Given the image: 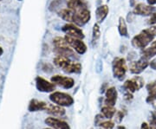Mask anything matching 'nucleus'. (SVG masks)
<instances>
[{"label":"nucleus","instance_id":"3","mask_svg":"<svg viewBox=\"0 0 156 129\" xmlns=\"http://www.w3.org/2000/svg\"><path fill=\"white\" fill-rule=\"evenodd\" d=\"M50 100L53 103L61 107H70L74 103V99L72 96L66 93L58 92V91L56 92L54 91L50 94Z\"/></svg>","mask_w":156,"mask_h":129},{"label":"nucleus","instance_id":"39","mask_svg":"<svg viewBox=\"0 0 156 129\" xmlns=\"http://www.w3.org/2000/svg\"><path fill=\"white\" fill-rule=\"evenodd\" d=\"M151 30V31L154 33V36H156V26H153V27H151V28H149Z\"/></svg>","mask_w":156,"mask_h":129},{"label":"nucleus","instance_id":"31","mask_svg":"<svg viewBox=\"0 0 156 129\" xmlns=\"http://www.w3.org/2000/svg\"><path fill=\"white\" fill-rule=\"evenodd\" d=\"M149 126H150L151 129H156V111L152 113Z\"/></svg>","mask_w":156,"mask_h":129},{"label":"nucleus","instance_id":"9","mask_svg":"<svg viewBox=\"0 0 156 129\" xmlns=\"http://www.w3.org/2000/svg\"><path fill=\"white\" fill-rule=\"evenodd\" d=\"M91 18V13L89 9H86L80 12H75L73 17V23L79 27H82L89 22Z\"/></svg>","mask_w":156,"mask_h":129},{"label":"nucleus","instance_id":"29","mask_svg":"<svg viewBox=\"0 0 156 129\" xmlns=\"http://www.w3.org/2000/svg\"><path fill=\"white\" fill-rule=\"evenodd\" d=\"M99 126L101 129H113L115 127V123L111 120H107L101 122Z\"/></svg>","mask_w":156,"mask_h":129},{"label":"nucleus","instance_id":"11","mask_svg":"<svg viewBox=\"0 0 156 129\" xmlns=\"http://www.w3.org/2000/svg\"><path fill=\"white\" fill-rule=\"evenodd\" d=\"M155 11V7L153 5H147L145 4L140 3L134 6L133 13L140 16H151Z\"/></svg>","mask_w":156,"mask_h":129},{"label":"nucleus","instance_id":"16","mask_svg":"<svg viewBox=\"0 0 156 129\" xmlns=\"http://www.w3.org/2000/svg\"><path fill=\"white\" fill-rule=\"evenodd\" d=\"M54 52L56 53V56H66L69 58H78L76 54V51L73 50L71 47H67V48H62V49H57L54 48Z\"/></svg>","mask_w":156,"mask_h":129},{"label":"nucleus","instance_id":"42","mask_svg":"<svg viewBox=\"0 0 156 129\" xmlns=\"http://www.w3.org/2000/svg\"><path fill=\"white\" fill-rule=\"evenodd\" d=\"M44 129H52V128H44Z\"/></svg>","mask_w":156,"mask_h":129},{"label":"nucleus","instance_id":"10","mask_svg":"<svg viewBox=\"0 0 156 129\" xmlns=\"http://www.w3.org/2000/svg\"><path fill=\"white\" fill-rule=\"evenodd\" d=\"M36 87L38 91L44 93H52L56 89V84L40 76H37L36 78Z\"/></svg>","mask_w":156,"mask_h":129},{"label":"nucleus","instance_id":"35","mask_svg":"<svg viewBox=\"0 0 156 129\" xmlns=\"http://www.w3.org/2000/svg\"><path fill=\"white\" fill-rule=\"evenodd\" d=\"M140 129H151V128H150L149 124H147V122H143V123L141 124V126H140Z\"/></svg>","mask_w":156,"mask_h":129},{"label":"nucleus","instance_id":"40","mask_svg":"<svg viewBox=\"0 0 156 129\" xmlns=\"http://www.w3.org/2000/svg\"><path fill=\"white\" fill-rule=\"evenodd\" d=\"M3 52H4V51H3V49L0 47V56H2V54H3Z\"/></svg>","mask_w":156,"mask_h":129},{"label":"nucleus","instance_id":"6","mask_svg":"<svg viewBox=\"0 0 156 129\" xmlns=\"http://www.w3.org/2000/svg\"><path fill=\"white\" fill-rule=\"evenodd\" d=\"M148 66H149V61L147 59H146L145 57L141 56L137 61L130 62L129 70L134 75H139V74L142 73Z\"/></svg>","mask_w":156,"mask_h":129},{"label":"nucleus","instance_id":"22","mask_svg":"<svg viewBox=\"0 0 156 129\" xmlns=\"http://www.w3.org/2000/svg\"><path fill=\"white\" fill-rule=\"evenodd\" d=\"M53 62H54V64L56 65V67L60 68L62 69H63L69 62H71V59L69 58V57H66V56H56V57L54 58Z\"/></svg>","mask_w":156,"mask_h":129},{"label":"nucleus","instance_id":"34","mask_svg":"<svg viewBox=\"0 0 156 129\" xmlns=\"http://www.w3.org/2000/svg\"><path fill=\"white\" fill-rule=\"evenodd\" d=\"M124 99L128 101H132V100H133V94H132V93H130V92H126L125 96H124Z\"/></svg>","mask_w":156,"mask_h":129},{"label":"nucleus","instance_id":"24","mask_svg":"<svg viewBox=\"0 0 156 129\" xmlns=\"http://www.w3.org/2000/svg\"><path fill=\"white\" fill-rule=\"evenodd\" d=\"M101 114L105 117V119L110 120V119H112L115 115L116 110H115V108L114 107L105 106V107H103L101 108Z\"/></svg>","mask_w":156,"mask_h":129},{"label":"nucleus","instance_id":"5","mask_svg":"<svg viewBox=\"0 0 156 129\" xmlns=\"http://www.w3.org/2000/svg\"><path fill=\"white\" fill-rule=\"evenodd\" d=\"M64 38L68 43V44L72 48L74 51H76L79 55H83L87 51V45L85 44L83 39H79L76 37H73L70 36L65 35Z\"/></svg>","mask_w":156,"mask_h":129},{"label":"nucleus","instance_id":"23","mask_svg":"<svg viewBox=\"0 0 156 129\" xmlns=\"http://www.w3.org/2000/svg\"><path fill=\"white\" fill-rule=\"evenodd\" d=\"M118 31L122 37H128V26H127V22L126 19L123 18L122 17H119V21H118Z\"/></svg>","mask_w":156,"mask_h":129},{"label":"nucleus","instance_id":"4","mask_svg":"<svg viewBox=\"0 0 156 129\" xmlns=\"http://www.w3.org/2000/svg\"><path fill=\"white\" fill-rule=\"evenodd\" d=\"M145 84L144 79L140 76H134L133 78L127 80L124 84H123V89L127 92H130L134 94V92L138 91L140 89H142Z\"/></svg>","mask_w":156,"mask_h":129},{"label":"nucleus","instance_id":"43","mask_svg":"<svg viewBox=\"0 0 156 129\" xmlns=\"http://www.w3.org/2000/svg\"><path fill=\"white\" fill-rule=\"evenodd\" d=\"M18 1H22V0H18Z\"/></svg>","mask_w":156,"mask_h":129},{"label":"nucleus","instance_id":"8","mask_svg":"<svg viewBox=\"0 0 156 129\" xmlns=\"http://www.w3.org/2000/svg\"><path fill=\"white\" fill-rule=\"evenodd\" d=\"M54 84L57 85L59 87H61L62 89H69L74 87L75 85V81L71 77H68V76H63L60 75H56L54 76L51 77L50 80Z\"/></svg>","mask_w":156,"mask_h":129},{"label":"nucleus","instance_id":"7","mask_svg":"<svg viewBox=\"0 0 156 129\" xmlns=\"http://www.w3.org/2000/svg\"><path fill=\"white\" fill-rule=\"evenodd\" d=\"M62 30L66 35L73 37H76L79 39L84 38V34L82 29H80L79 26L76 25L75 23H68L66 24H64L62 28Z\"/></svg>","mask_w":156,"mask_h":129},{"label":"nucleus","instance_id":"33","mask_svg":"<svg viewBox=\"0 0 156 129\" xmlns=\"http://www.w3.org/2000/svg\"><path fill=\"white\" fill-rule=\"evenodd\" d=\"M148 24L150 25H154L156 24V13H153L150 16V18L148 19Z\"/></svg>","mask_w":156,"mask_h":129},{"label":"nucleus","instance_id":"20","mask_svg":"<svg viewBox=\"0 0 156 129\" xmlns=\"http://www.w3.org/2000/svg\"><path fill=\"white\" fill-rule=\"evenodd\" d=\"M82 68L81 63L71 61L62 70L67 74H80L82 72Z\"/></svg>","mask_w":156,"mask_h":129},{"label":"nucleus","instance_id":"18","mask_svg":"<svg viewBox=\"0 0 156 129\" xmlns=\"http://www.w3.org/2000/svg\"><path fill=\"white\" fill-rule=\"evenodd\" d=\"M45 111L50 113V114H52V115H55V116H62L66 113L63 107L58 106L56 104V105L55 104H50V103H48Z\"/></svg>","mask_w":156,"mask_h":129},{"label":"nucleus","instance_id":"41","mask_svg":"<svg viewBox=\"0 0 156 129\" xmlns=\"http://www.w3.org/2000/svg\"><path fill=\"white\" fill-rule=\"evenodd\" d=\"M117 129H126L124 127H122V126H120V127H118V128Z\"/></svg>","mask_w":156,"mask_h":129},{"label":"nucleus","instance_id":"26","mask_svg":"<svg viewBox=\"0 0 156 129\" xmlns=\"http://www.w3.org/2000/svg\"><path fill=\"white\" fill-rule=\"evenodd\" d=\"M53 44H54V48H57V49H62V48H67V47H70L68 44L66 40L64 37H56L53 39Z\"/></svg>","mask_w":156,"mask_h":129},{"label":"nucleus","instance_id":"27","mask_svg":"<svg viewBox=\"0 0 156 129\" xmlns=\"http://www.w3.org/2000/svg\"><path fill=\"white\" fill-rule=\"evenodd\" d=\"M62 3H63V0H52L49 5V10L50 11H56L57 8L62 5Z\"/></svg>","mask_w":156,"mask_h":129},{"label":"nucleus","instance_id":"32","mask_svg":"<svg viewBox=\"0 0 156 129\" xmlns=\"http://www.w3.org/2000/svg\"><path fill=\"white\" fill-rule=\"evenodd\" d=\"M123 117H124V113L122 112H121V111L116 112V113H115V120H116V122L120 123L123 120Z\"/></svg>","mask_w":156,"mask_h":129},{"label":"nucleus","instance_id":"36","mask_svg":"<svg viewBox=\"0 0 156 129\" xmlns=\"http://www.w3.org/2000/svg\"><path fill=\"white\" fill-rule=\"evenodd\" d=\"M149 65H150V67L152 68L153 69L156 70V60H153L152 62H149Z\"/></svg>","mask_w":156,"mask_h":129},{"label":"nucleus","instance_id":"44","mask_svg":"<svg viewBox=\"0 0 156 129\" xmlns=\"http://www.w3.org/2000/svg\"><path fill=\"white\" fill-rule=\"evenodd\" d=\"M107 1H109V0H107Z\"/></svg>","mask_w":156,"mask_h":129},{"label":"nucleus","instance_id":"12","mask_svg":"<svg viewBox=\"0 0 156 129\" xmlns=\"http://www.w3.org/2000/svg\"><path fill=\"white\" fill-rule=\"evenodd\" d=\"M88 3L85 0H68L67 7L74 12H80L88 9Z\"/></svg>","mask_w":156,"mask_h":129},{"label":"nucleus","instance_id":"15","mask_svg":"<svg viewBox=\"0 0 156 129\" xmlns=\"http://www.w3.org/2000/svg\"><path fill=\"white\" fill-rule=\"evenodd\" d=\"M108 11H109V9L107 5H102L97 7L96 11H95V17H96V21L98 23H101L106 19L108 14Z\"/></svg>","mask_w":156,"mask_h":129},{"label":"nucleus","instance_id":"30","mask_svg":"<svg viewBox=\"0 0 156 129\" xmlns=\"http://www.w3.org/2000/svg\"><path fill=\"white\" fill-rule=\"evenodd\" d=\"M146 101L149 104H152L153 107L156 109V95H148Z\"/></svg>","mask_w":156,"mask_h":129},{"label":"nucleus","instance_id":"25","mask_svg":"<svg viewBox=\"0 0 156 129\" xmlns=\"http://www.w3.org/2000/svg\"><path fill=\"white\" fill-rule=\"evenodd\" d=\"M101 37V29L100 25L98 23H96L93 26V30H92V44L95 46L96 43L98 42V40L100 39Z\"/></svg>","mask_w":156,"mask_h":129},{"label":"nucleus","instance_id":"21","mask_svg":"<svg viewBox=\"0 0 156 129\" xmlns=\"http://www.w3.org/2000/svg\"><path fill=\"white\" fill-rule=\"evenodd\" d=\"M57 13H58V16L61 17L62 20L68 23H73V17H74L75 12L71 11L70 9H69V8L61 9Z\"/></svg>","mask_w":156,"mask_h":129},{"label":"nucleus","instance_id":"17","mask_svg":"<svg viewBox=\"0 0 156 129\" xmlns=\"http://www.w3.org/2000/svg\"><path fill=\"white\" fill-rule=\"evenodd\" d=\"M48 103L44 102V101H38V100H36L33 99L30 101V104H29V111L30 112H37V111H40V110H46V107H47Z\"/></svg>","mask_w":156,"mask_h":129},{"label":"nucleus","instance_id":"2","mask_svg":"<svg viewBox=\"0 0 156 129\" xmlns=\"http://www.w3.org/2000/svg\"><path fill=\"white\" fill-rule=\"evenodd\" d=\"M112 71L115 78H117L119 81H122L128 71L126 60L121 56L115 57L112 62Z\"/></svg>","mask_w":156,"mask_h":129},{"label":"nucleus","instance_id":"14","mask_svg":"<svg viewBox=\"0 0 156 129\" xmlns=\"http://www.w3.org/2000/svg\"><path fill=\"white\" fill-rule=\"evenodd\" d=\"M45 123L53 129H70V127L67 122L54 117H49L46 119Z\"/></svg>","mask_w":156,"mask_h":129},{"label":"nucleus","instance_id":"13","mask_svg":"<svg viewBox=\"0 0 156 129\" xmlns=\"http://www.w3.org/2000/svg\"><path fill=\"white\" fill-rule=\"evenodd\" d=\"M105 101L104 103L106 106H109V107H114L117 101V97H118V93H117L116 89L115 87H111L108 88L106 91L105 94Z\"/></svg>","mask_w":156,"mask_h":129},{"label":"nucleus","instance_id":"45","mask_svg":"<svg viewBox=\"0 0 156 129\" xmlns=\"http://www.w3.org/2000/svg\"><path fill=\"white\" fill-rule=\"evenodd\" d=\"M0 1H2V0H0Z\"/></svg>","mask_w":156,"mask_h":129},{"label":"nucleus","instance_id":"28","mask_svg":"<svg viewBox=\"0 0 156 129\" xmlns=\"http://www.w3.org/2000/svg\"><path fill=\"white\" fill-rule=\"evenodd\" d=\"M146 89L148 92V95H156V81H154L147 84Z\"/></svg>","mask_w":156,"mask_h":129},{"label":"nucleus","instance_id":"1","mask_svg":"<svg viewBox=\"0 0 156 129\" xmlns=\"http://www.w3.org/2000/svg\"><path fill=\"white\" fill-rule=\"evenodd\" d=\"M154 37L155 36L151 31L150 29H146L138 35L134 36L131 41V44L134 48L143 50L154 40Z\"/></svg>","mask_w":156,"mask_h":129},{"label":"nucleus","instance_id":"19","mask_svg":"<svg viewBox=\"0 0 156 129\" xmlns=\"http://www.w3.org/2000/svg\"><path fill=\"white\" fill-rule=\"evenodd\" d=\"M141 56L145 57L146 59L149 60L156 56V41H153L148 47L141 50Z\"/></svg>","mask_w":156,"mask_h":129},{"label":"nucleus","instance_id":"37","mask_svg":"<svg viewBox=\"0 0 156 129\" xmlns=\"http://www.w3.org/2000/svg\"><path fill=\"white\" fill-rule=\"evenodd\" d=\"M147 4L149 5H156V0H147Z\"/></svg>","mask_w":156,"mask_h":129},{"label":"nucleus","instance_id":"38","mask_svg":"<svg viewBox=\"0 0 156 129\" xmlns=\"http://www.w3.org/2000/svg\"><path fill=\"white\" fill-rule=\"evenodd\" d=\"M129 4H130L131 7H134V6L136 5V1L135 0H130L129 1Z\"/></svg>","mask_w":156,"mask_h":129}]
</instances>
